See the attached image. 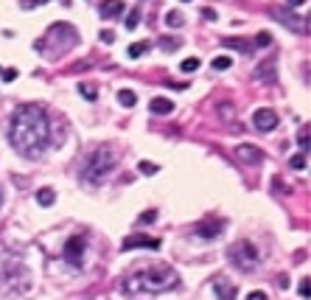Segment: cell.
<instances>
[{"mask_svg": "<svg viewBox=\"0 0 311 300\" xmlns=\"http://www.w3.org/2000/svg\"><path fill=\"white\" fill-rule=\"evenodd\" d=\"M9 140L14 152L23 157H39L51 140V118L39 104H23L17 107L9 127Z\"/></svg>", "mask_w": 311, "mask_h": 300, "instance_id": "cell-1", "label": "cell"}, {"mask_svg": "<svg viewBox=\"0 0 311 300\" xmlns=\"http://www.w3.org/2000/svg\"><path fill=\"white\" fill-rule=\"evenodd\" d=\"M180 283V275L174 272L171 266L157 264L149 266V269H140V272L129 275L126 283H123V292L129 298H152V295H160L165 289H174Z\"/></svg>", "mask_w": 311, "mask_h": 300, "instance_id": "cell-2", "label": "cell"}, {"mask_svg": "<svg viewBox=\"0 0 311 300\" xmlns=\"http://www.w3.org/2000/svg\"><path fill=\"white\" fill-rule=\"evenodd\" d=\"M76 43H78V31L70 23H53L48 28V34L42 40H37V51L48 53V56H56V53L70 51Z\"/></svg>", "mask_w": 311, "mask_h": 300, "instance_id": "cell-3", "label": "cell"}, {"mask_svg": "<svg viewBox=\"0 0 311 300\" xmlns=\"http://www.w3.org/2000/svg\"><path fill=\"white\" fill-rule=\"evenodd\" d=\"M115 163H118V157H115L113 149H107V146H98L93 155L87 157L84 169H81V180L87 185H101L110 174H113Z\"/></svg>", "mask_w": 311, "mask_h": 300, "instance_id": "cell-4", "label": "cell"}, {"mask_svg": "<svg viewBox=\"0 0 311 300\" xmlns=\"http://www.w3.org/2000/svg\"><path fill=\"white\" fill-rule=\"evenodd\" d=\"M227 258H230V264L238 266L241 272H252L255 266H258V250H255V244L247 239L235 241L233 247L227 250Z\"/></svg>", "mask_w": 311, "mask_h": 300, "instance_id": "cell-5", "label": "cell"}, {"mask_svg": "<svg viewBox=\"0 0 311 300\" xmlns=\"http://www.w3.org/2000/svg\"><path fill=\"white\" fill-rule=\"evenodd\" d=\"M84 250H87L84 236H73V239H68L65 250H62V258H65L70 266H76V269H78V266L84 264Z\"/></svg>", "mask_w": 311, "mask_h": 300, "instance_id": "cell-6", "label": "cell"}, {"mask_svg": "<svg viewBox=\"0 0 311 300\" xmlns=\"http://www.w3.org/2000/svg\"><path fill=\"white\" fill-rule=\"evenodd\" d=\"M252 124H255V129H261V132H272V129L277 127V115L275 110H255L252 112Z\"/></svg>", "mask_w": 311, "mask_h": 300, "instance_id": "cell-7", "label": "cell"}, {"mask_svg": "<svg viewBox=\"0 0 311 300\" xmlns=\"http://www.w3.org/2000/svg\"><path fill=\"white\" fill-rule=\"evenodd\" d=\"M225 230V222H222V219H216V222H199L196 227H194V233H196L199 239H216L219 233Z\"/></svg>", "mask_w": 311, "mask_h": 300, "instance_id": "cell-8", "label": "cell"}, {"mask_svg": "<svg viewBox=\"0 0 311 300\" xmlns=\"http://www.w3.org/2000/svg\"><path fill=\"white\" fill-rule=\"evenodd\" d=\"M98 14L104 20H115L123 14V0H101L98 3Z\"/></svg>", "mask_w": 311, "mask_h": 300, "instance_id": "cell-9", "label": "cell"}, {"mask_svg": "<svg viewBox=\"0 0 311 300\" xmlns=\"http://www.w3.org/2000/svg\"><path fill=\"white\" fill-rule=\"evenodd\" d=\"M123 250H135V247H149V250H160V239H149V236H129L121 244Z\"/></svg>", "mask_w": 311, "mask_h": 300, "instance_id": "cell-10", "label": "cell"}, {"mask_svg": "<svg viewBox=\"0 0 311 300\" xmlns=\"http://www.w3.org/2000/svg\"><path fill=\"white\" fill-rule=\"evenodd\" d=\"M272 17H275V20H280V23H286V26L292 28V31H297V34L309 28V26H306V20H300V17H292V14H289L286 9H280V11H272Z\"/></svg>", "mask_w": 311, "mask_h": 300, "instance_id": "cell-11", "label": "cell"}, {"mask_svg": "<svg viewBox=\"0 0 311 300\" xmlns=\"http://www.w3.org/2000/svg\"><path fill=\"white\" fill-rule=\"evenodd\" d=\"M213 292H216L219 300H235V286L230 281H225V278H216V281H213Z\"/></svg>", "mask_w": 311, "mask_h": 300, "instance_id": "cell-12", "label": "cell"}, {"mask_svg": "<svg viewBox=\"0 0 311 300\" xmlns=\"http://www.w3.org/2000/svg\"><path fill=\"white\" fill-rule=\"evenodd\" d=\"M149 107H152V112H155V115H168V112L174 110V104L168 101V98H163V95L152 98V104H149Z\"/></svg>", "mask_w": 311, "mask_h": 300, "instance_id": "cell-13", "label": "cell"}, {"mask_svg": "<svg viewBox=\"0 0 311 300\" xmlns=\"http://www.w3.org/2000/svg\"><path fill=\"white\" fill-rule=\"evenodd\" d=\"M255 79H261V82H275V62L269 59V62H264L261 68H255Z\"/></svg>", "mask_w": 311, "mask_h": 300, "instance_id": "cell-14", "label": "cell"}, {"mask_svg": "<svg viewBox=\"0 0 311 300\" xmlns=\"http://www.w3.org/2000/svg\"><path fill=\"white\" fill-rule=\"evenodd\" d=\"M238 157L250 160V163H258V160H261V152H258V149H250V146H238Z\"/></svg>", "mask_w": 311, "mask_h": 300, "instance_id": "cell-15", "label": "cell"}, {"mask_svg": "<svg viewBox=\"0 0 311 300\" xmlns=\"http://www.w3.org/2000/svg\"><path fill=\"white\" fill-rule=\"evenodd\" d=\"M135 101H138V95L132 90H118V104L121 107H135Z\"/></svg>", "mask_w": 311, "mask_h": 300, "instance_id": "cell-16", "label": "cell"}, {"mask_svg": "<svg viewBox=\"0 0 311 300\" xmlns=\"http://www.w3.org/2000/svg\"><path fill=\"white\" fill-rule=\"evenodd\" d=\"M225 45H227V48H235V51H241V53H252V45L244 43V40H230V37H227Z\"/></svg>", "mask_w": 311, "mask_h": 300, "instance_id": "cell-17", "label": "cell"}, {"mask_svg": "<svg viewBox=\"0 0 311 300\" xmlns=\"http://www.w3.org/2000/svg\"><path fill=\"white\" fill-rule=\"evenodd\" d=\"M53 199H56V194H53L51 188H42V191H39V194H37V202H39V205H42V208L53 205Z\"/></svg>", "mask_w": 311, "mask_h": 300, "instance_id": "cell-18", "label": "cell"}, {"mask_svg": "<svg viewBox=\"0 0 311 300\" xmlns=\"http://www.w3.org/2000/svg\"><path fill=\"white\" fill-rule=\"evenodd\" d=\"M146 51H149V43H132V45H129V51H126V53H129L132 59H138L140 53H146Z\"/></svg>", "mask_w": 311, "mask_h": 300, "instance_id": "cell-19", "label": "cell"}, {"mask_svg": "<svg viewBox=\"0 0 311 300\" xmlns=\"http://www.w3.org/2000/svg\"><path fill=\"white\" fill-rule=\"evenodd\" d=\"M180 70L182 73H194V70H199V59H194V56H191V59H182Z\"/></svg>", "mask_w": 311, "mask_h": 300, "instance_id": "cell-20", "label": "cell"}, {"mask_svg": "<svg viewBox=\"0 0 311 300\" xmlns=\"http://www.w3.org/2000/svg\"><path fill=\"white\" fill-rule=\"evenodd\" d=\"M213 68H216V70L233 68V56H219V59H213Z\"/></svg>", "mask_w": 311, "mask_h": 300, "instance_id": "cell-21", "label": "cell"}, {"mask_svg": "<svg viewBox=\"0 0 311 300\" xmlns=\"http://www.w3.org/2000/svg\"><path fill=\"white\" fill-rule=\"evenodd\" d=\"M78 93L84 95L87 101H95V98H98V93H95V87H90V85H78Z\"/></svg>", "mask_w": 311, "mask_h": 300, "instance_id": "cell-22", "label": "cell"}, {"mask_svg": "<svg viewBox=\"0 0 311 300\" xmlns=\"http://www.w3.org/2000/svg\"><path fill=\"white\" fill-rule=\"evenodd\" d=\"M165 23H168L171 28L182 26V14H180V11H168V14H165Z\"/></svg>", "mask_w": 311, "mask_h": 300, "instance_id": "cell-23", "label": "cell"}, {"mask_svg": "<svg viewBox=\"0 0 311 300\" xmlns=\"http://www.w3.org/2000/svg\"><path fill=\"white\" fill-rule=\"evenodd\" d=\"M140 174H146V177H152V174H157V166L155 163H149V160H140Z\"/></svg>", "mask_w": 311, "mask_h": 300, "instance_id": "cell-24", "label": "cell"}, {"mask_svg": "<svg viewBox=\"0 0 311 300\" xmlns=\"http://www.w3.org/2000/svg\"><path fill=\"white\" fill-rule=\"evenodd\" d=\"M138 23H140V11H138V9H132V11H129V17H126V28L132 31V28H138Z\"/></svg>", "mask_w": 311, "mask_h": 300, "instance_id": "cell-25", "label": "cell"}, {"mask_svg": "<svg viewBox=\"0 0 311 300\" xmlns=\"http://www.w3.org/2000/svg\"><path fill=\"white\" fill-rule=\"evenodd\" d=\"M160 48H163V51H177V48H180V40H160Z\"/></svg>", "mask_w": 311, "mask_h": 300, "instance_id": "cell-26", "label": "cell"}, {"mask_svg": "<svg viewBox=\"0 0 311 300\" xmlns=\"http://www.w3.org/2000/svg\"><path fill=\"white\" fill-rule=\"evenodd\" d=\"M289 166H292V169H297V171H300V169H306V155H294Z\"/></svg>", "mask_w": 311, "mask_h": 300, "instance_id": "cell-27", "label": "cell"}, {"mask_svg": "<svg viewBox=\"0 0 311 300\" xmlns=\"http://www.w3.org/2000/svg\"><path fill=\"white\" fill-rule=\"evenodd\" d=\"M42 3H48V0H20L23 9H37V6H42Z\"/></svg>", "mask_w": 311, "mask_h": 300, "instance_id": "cell-28", "label": "cell"}, {"mask_svg": "<svg viewBox=\"0 0 311 300\" xmlns=\"http://www.w3.org/2000/svg\"><path fill=\"white\" fill-rule=\"evenodd\" d=\"M255 45H261V48H267V45H272V37H269V34H258ZM255 45H252V48H255Z\"/></svg>", "mask_w": 311, "mask_h": 300, "instance_id": "cell-29", "label": "cell"}, {"mask_svg": "<svg viewBox=\"0 0 311 300\" xmlns=\"http://www.w3.org/2000/svg\"><path fill=\"white\" fill-rule=\"evenodd\" d=\"M0 79H3V82H14V79H17V70H14V68L3 70V73H0Z\"/></svg>", "mask_w": 311, "mask_h": 300, "instance_id": "cell-30", "label": "cell"}, {"mask_svg": "<svg viewBox=\"0 0 311 300\" xmlns=\"http://www.w3.org/2000/svg\"><path fill=\"white\" fill-rule=\"evenodd\" d=\"M155 219H157V214H155V211H146V214L140 216V222H143V224H152Z\"/></svg>", "mask_w": 311, "mask_h": 300, "instance_id": "cell-31", "label": "cell"}, {"mask_svg": "<svg viewBox=\"0 0 311 300\" xmlns=\"http://www.w3.org/2000/svg\"><path fill=\"white\" fill-rule=\"evenodd\" d=\"M101 43L113 45V43H115V31H101Z\"/></svg>", "mask_w": 311, "mask_h": 300, "instance_id": "cell-32", "label": "cell"}, {"mask_svg": "<svg viewBox=\"0 0 311 300\" xmlns=\"http://www.w3.org/2000/svg\"><path fill=\"white\" fill-rule=\"evenodd\" d=\"M247 300H267V292H250Z\"/></svg>", "mask_w": 311, "mask_h": 300, "instance_id": "cell-33", "label": "cell"}, {"mask_svg": "<svg viewBox=\"0 0 311 300\" xmlns=\"http://www.w3.org/2000/svg\"><path fill=\"white\" fill-rule=\"evenodd\" d=\"M300 295L303 298H309V278H303L300 281Z\"/></svg>", "mask_w": 311, "mask_h": 300, "instance_id": "cell-34", "label": "cell"}, {"mask_svg": "<svg viewBox=\"0 0 311 300\" xmlns=\"http://www.w3.org/2000/svg\"><path fill=\"white\" fill-rule=\"evenodd\" d=\"M202 14H205V20H210V23H213V20H216V11L210 9V6H207V9H202Z\"/></svg>", "mask_w": 311, "mask_h": 300, "instance_id": "cell-35", "label": "cell"}, {"mask_svg": "<svg viewBox=\"0 0 311 300\" xmlns=\"http://www.w3.org/2000/svg\"><path fill=\"white\" fill-rule=\"evenodd\" d=\"M286 3H289V6H303L306 0H286Z\"/></svg>", "mask_w": 311, "mask_h": 300, "instance_id": "cell-36", "label": "cell"}, {"mask_svg": "<svg viewBox=\"0 0 311 300\" xmlns=\"http://www.w3.org/2000/svg\"><path fill=\"white\" fill-rule=\"evenodd\" d=\"M0 202H3V191H0Z\"/></svg>", "mask_w": 311, "mask_h": 300, "instance_id": "cell-37", "label": "cell"}, {"mask_svg": "<svg viewBox=\"0 0 311 300\" xmlns=\"http://www.w3.org/2000/svg\"><path fill=\"white\" fill-rule=\"evenodd\" d=\"M0 73H3V70H0Z\"/></svg>", "mask_w": 311, "mask_h": 300, "instance_id": "cell-38", "label": "cell"}]
</instances>
